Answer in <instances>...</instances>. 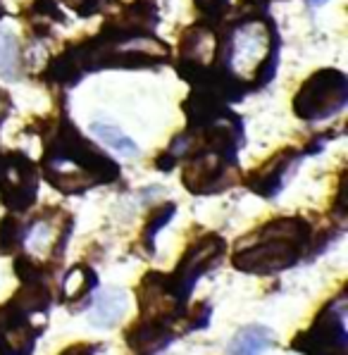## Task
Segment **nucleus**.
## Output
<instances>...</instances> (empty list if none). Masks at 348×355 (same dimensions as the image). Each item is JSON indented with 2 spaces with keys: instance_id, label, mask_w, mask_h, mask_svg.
<instances>
[{
  "instance_id": "obj_1",
  "label": "nucleus",
  "mask_w": 348,
  "mask_h": 355,
  "mask_svg": "<svg viewBox=\"0 0 348 355\" xmlns=\"http://www.w3.org/2000/svg\"><path fill=\"white\" fill-rule=\"evenodd\" d=\"M119 174L122 169L117 162L86 141L69 119H64L46 141L43 177L62 193H84L98 184H112L119 179Z\"/></svg>"
},
{
  "instance_id": "obj_2",
  "label": "nucleus",
  "mask_w": 348,
  "mask_h": 355,
  "mask_svg": "<svg viewBox=\"0 0 348 355\" xmlns=\"http://www.w3.org/2000/svg\"><path fill=\"white\" fill-rule=\"evenodd\" d=\"M313 243V227L303 217H277L238 241L232 265L246 275H277L303 258Z\"/></svg>"
},
{
  "instance_id": "obj_3",
  "label": "nucleus",
  "mask_w": 348,
  "mask_h": 355,
  "mask_svg": "<svg viewBox=\"0 0 348 355\" xmlns=\"http://www.w3.org/2000/svg\"><path fill=\"white\" fill-rule=\"evenodd\" d=\"M348 103V79L339 69H317L293 98V112L308 122L329 119Z\"/></svg>"
},
{
  "instance_id": "obj_4",
  "label": "nucleus",
  "mask_w": 348,
  "mask_h": 355,
  "mask_svg": "<svg viewBox=\"0 0 348 355\" xmlns=\"http://www.w3.org/2000/svg\"><path fill=\"white\" fill-rule=\"evenodd\" d=\"M291 351L301 355H346L348 329H346V296L329 300L306 331L296 334Z\"/></svg>"
},
{
  "instance_id": "obj_5",
  "label": "nucleus",
  "mask_w": 348,
  "mask_h": 355,
  "mask_svg": "<svg viewBox=\"0 0 348 355\" xmlns=\"http://www.w3.org/2000/svg\"><path fill=\"white\" fill-rule=\"evenodd\" d=\"M225 250H227V241L220 234H205V236H200L198 241L189 245L186 253L179 260L177 270L172 275H167L174 296L182 300V303H186L198 279L222 260Z\"/></svg>"
},
{
  "instance_id": "obj_6",
  "label": "nucleus",
  "mask_w": 348,
  "mask_h": 355,
  "mask_svg": "<svg viewBox=\"0 0 348 355\" xmlns=\"http://www.w3.org/2000/svg\"><path fill=\"white\" fill-rule=\"evenodd\" d=\"M39 196V172L21 150L0 157V200L8 210L24 212Z\"/></svg>"
},
{
  "instance_id": "obj_7",
  "label": "nucleus",
  "mask_w": 348,
  "mask_h": 355,
  "mask_svg": "<svg viewBox=\"0 0 348 355\" xmlns=\"http://www.w3.org/2000/svg\"><path fill=\"white\" fill-rule=\"evenodd\" d=\"M182 182L191 193L198 196L225 191L236 182V160L213 150L195 153V155L189 157L186 167H184Z\"/></svg>"
},
{
  "instance_id": "obj_8",
  "label": "nucleus",
  "mask_w": 348,
  "mask_h": 355,
  "mask_svg": "<svg viewBox=\"0 0 348 355\" xmlns=\"http://www.w3.org/2000/svg\"><path fill=\"white\" fill-rule=\"evenodd\" d=\"M43 331V324H34L31 315L19 310L12 300L0 305V353L31 355Z\"/></svg>"
},
{
  "instance_id": "obj_9",
  "label": "nucleus",
  "mask_w": 348,
  "mask_h": 355,
  "mask_svg": "<svg viewBox=\"0 0 348 355\" xmlns=\"http://www.w3.org/2000/svg\"><path fill=\"white\" fill-rule=\"evenodd\" d=\"M177 336L179 331L172 324L150 318L136 320L124 331V341H127V346L132 348L134 355H160L177 341Z\"/></svg>"
},
{
  "instance_id": "obj_10",
  "label": "nucleus",
  "mask_w": 348,
  "mask_h": 355,
  "mask_svg": "<svg viewBox=\"0 0 348 355\" xmlns=\"http://www.w3.org/2000/svg\"><path fill=\"white\" fill-rule=\"evenodd\" d=\"M291 162H296V153L293 150H281L275 157H270L265 165H260L255 172L246 177V187L253 193L263 196V198H275L286 184V177L291 172Z\"/></svg>"
},
{
  "instance_id": "obj_11",
  "label": "nucleus",
  "mask_w": 348,
  "mask_h": 355,
  "mask_svg": "<svg viewBox=\"0 0 348 355\" xmlns=\"http://www.w3.org/2000/svg\"><path fill=\"white\" fill-rule=\"evenodd\" d=\"M127 313V293L122 288H103L94 300L91 324L96 329H112Z\"/></svg>"
},
{
  "instance_id": "obj_12",
  "label": "nucleus",
  "mask_w": 348,
  "mask_h": 355,
  "mask_svg": "<svg viewBox=\"0 0 348 355\" xmlns=\"http://www.w3.org/2000/svg\"><path fill=\"white\" fill-rule=\"evenodd\" d=\"M275 346V331L265 324H248L238 329L227 346L229 355H260Z\"/></svg>"
},
{
  "instance_id": "obj_13",
  "label": "nucleus",
  "mask_w": 348,
  "mask_h": 355,
  "mask_svg": "<svg viewBox=\"0 0 348 355\" xmlns=\"http://www.w3.org/2000/svg\"><path fill=\"white\" fill-rule=\"evenodd\" d=\"M10 300L19 310H24L26 315H46L53 303V293L46 279H31V282H21L19 291Z\"/></svg>"
},
{
  "instance_id": "obj_14",
  "label": "nucleus",
  "mask_w": 348,
  "mask_h": 355,
  "mask_svg": "<svg viewBox=\"0 0 348 355\" xmlns=\"http://www.w3.org/2000/svg\"><path fill=\"white\" fill-rule=\"evenodd\" d=\"M98 286V277L89 265H74L60 282V296L62 303H77L81 298H89V293Z\"/></svg>"
},
{
  "instance_id": "obj_15",
  "label": "nucleus",
  "mask_w": 348,
  "mask_h": 355,
  "mask_svg": "<svg viewBox=\"0 0 348 355\" xmlns=\"http://www.w3.org/2000/svg\"><path fill=\"white\" fill-rule=\"evenodd\" d=\"M0 74L5 79H17L21 74L19 41L8 29H0Z\"/></svg>"
},
{
  "instance_id": "obj_16",
  "label": "nucleus",
  "mask_w": 348,
  "mask_h": 355,
  "mask_svg": "<svg viewBox=\"0 0 348 355\" xmlns=\"http://www.w3.org/2000/svg\"><path fill=\"white\" fill-rule=\"evenodd\" d=\"M26 227L21 225L17 217H3L0 220V255H12L24 245Z\"/></svg>"
},
{
  "instance_id": "obj_17",
  "label": "nucleus",
  "mask_w": 348,
  "mask_h": 355,
  "mask_svg": "<svg viewBox=\"0 0 348 355\" xmlns=\"http://www.w3.org/2000/svg\"><path fill=\"white\" fill-rule=\"evenodd\" d=\"M174 212H177V205L165 203V205L157 207V210H153V215L148 217V222H146V227H143V234H141V243H143V248L148 255H153V250H155L153 241H155L157 232H160V229L172 220Z\"/></svg>"
},
{
  "instance_id": "obj_18",
  "label": "nucleus",
  "mask_w": 348,
  "mask_h": 355,
  "mask_svg": "<svg viewBox=\"0 0 348 355\" xmlns=\"http://www.w3.org/2000/svg\"><path fill=\"white\" fill-rule=\"evenodd\" d=\"M91 134L98 136L101 141H105L110 148L124 153V155H136V153H139V146H136L129 136H124L117 127H112V124L94 122V124H91Z\"/></svg>"
},
{
  "instance_id": "obj_19",
  "label": "nucleus",
  "mask_w": 348,
  "mask_h": 355,
  "mask_svg": "<svg viewBox=\"0 0 348 355\" xmlns=\"http://www.w3.org/2000/svg\"><path fill=\"white\" fill-rule=\"evenodd\" d=\"M182 322L186 324V327H184V331L205 329V327L210 324V303H195L191 310H186V313H184Z\"/></svg>"
},
{
  "instance_id": "obj_20",
  "label": "nucleus",
  "mask_w": 348,
  "mask_h": 355,
  "mask_svg": "<svg viewBox=\"0 0 348 355\" xmlns=\"http://www.w3.org/2000/svg\"><path fill=\"white\" fill-rule=\"evenodd\" d=\"M60 355H96V348L89 346V343H74V346L64 348Z\"/></svg>"
},
{
  "instance_id": "obj_21",
  "label": "nucleus",
  "mask_w": 348,
  "mask_h": 355,
  "mask_svg": "<svg viewBox=\"0 0 348 355\" xmlns=\"http://www.w3.org/2000/svg\"><path fill=\"white\" fill-rule=\"evenodd\" d=\"M174 165H177V160H174V157H172L167 150L162 153V155H157V157H155V167H157V169H162V172H170V169H172Z\"/></svg>"
},
{
  "instance_id": "obj_22",
  "label": "nucleus",
  "mask_w": 348,
  "mask_h": 355,
  "mask_svg": "<svg viewBox=\"0 0 348 355\" xmlns=\"http://www.w3.org/2000/svg\"><path fill=\"white\" fill-rule=\"evenodd\" d=\"M308 3H313V5H320V3H324V0H308Z\"/></svg>"
},
{
  "instance_id": "obj_23",
  "label": "nucleus",
  "mask_w": 348,
  "mask_h": 355,
  "mask_svg": "<svg viewBox=\"0 0 348 355\" xmlns=\"http://www.w3.org/2000/svg\"><path fill=\"white\" fill-rule=\"evenodd\" d=\"M3 12H5V8H3V5H0V17H3Z\"/></svg>"
},
{
  "instance_id": "obj_24",
  "label": "nucleus",
  "mask_w": 348,
  "mask_h": 355,
  "mask_svg": "<svg viewBox=\"0 0 348 355\" xmlns=\"http://www.w3.org/2000/svg\"><path fill=\"white\" fill-rule=\"evenodd\" d=\"M0 157H3V153H0Z\"/></svg>"
},
{
  "instance_id": "obj_25",
  "label": "nucleus",
  "mask_w": 348,
  "mask_h": 355,
  "mask_svg": "<svg viewBox=\"0 0 348 355\" xmlns=\"http://www.w3.org/2000/svg\"><path fill=\"white\" fill-rule=\"evenodd\" d=\"M0 355H3V353H0Z\"/></svg>"
}]
</instances>
